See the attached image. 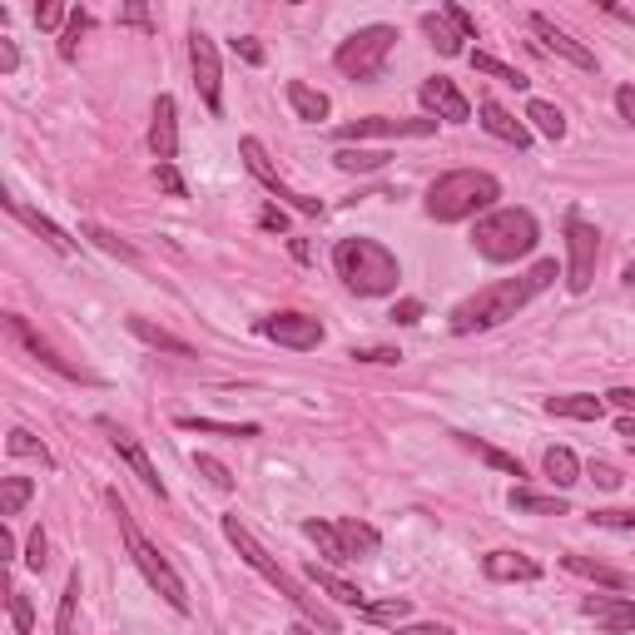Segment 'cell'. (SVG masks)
I'll return each mask as SVG.
<instances>
[{"instance_id": "1", "label": "cell", "mask_w": 635, "mask_h": 635, "mask_svg": "<svg viewBox=\"0 0 635 635\" xmlns=\"http://www.w3.org/2000/svg\"><path fill=\"white\" fill-rule=\"evenodd\" d=\"M561 279V269L552 259H542L536 269H526L522 279H502V283H486L482 293H472L467 303H457V313H452V333H486V327L506 323V318H516L526 309V303L536 299V293H546L552 283Z\"/></svg>"}, {"instance_id": "2", "label": "cell", "mask_w": 635, "mask_h": 635, "mask_svg": "<svg viewBox=\"0 0 635 635\" xmlns=\"http://www.w3.org/2000/svg\"><path fill=\"white\" fill-rule=\"evenodd\" d=\"M496 199H502L496 174H486V169H452V174H442L427 189V214L437 224H462V219L492 214Z\"/></svg>"}, {"instance_id": "3", "label": "cell", "mask_w": 635, "mask_h": 635, "mask_svg": "<svg viewBox=\"0 0 635 635\" xmlns=\"http://www.w3.org/2000/svg\"><path fill=\"white\" fill-rule=\"evenodd\" d=\"M333 269L357 299H383V293H393L397 279H402L397 259L377 239H337Z\"/></svg>"}, {"instance_id": "4", "label": "cell", "mask_w": 635, "mask_h": 635, "mask_svg": "<svg viewBox=\"0 0 635 635\" xmlns=\"http://www.w3.org/2000/svg\"><path fill=\"white\" fill-rule=\"evenodd\" d=\"M536 239H542V229H536V219L526 214V209H492V214H482L472 229V249L482 253L486 263L526 259V253L536 249Z\"/></svg>"}, {"instance_id": "5", "label": "cell", "mask_w": 635, "mask_h": 635, "mask_svg": "<svg viewBox=\"0 0 635 635\" xmlns=\"http://www.w3.org/2000/svg\"><path fill=\"white\" fill-rule=\"evenodd\" d=\"M224 536H229V542H234V552L243 556V561H249V566L253 571H259V576L263 581H269V586L273 591H279V596H289L293 601V606H299L303 611V616H309V626H323V631H337V621L333 616H327V611L323 606H318V601L313 596H303V591H299V581H293L289 576V571H283L279 566V561H273L269 552H263V546L259 542H253V532H249V526H243L239 522V516H224Z\"/></svg>"}, {"instance_id": "6", "label": "cell", "mask_w": 635, "mask_h": 635, "mask_svg": "<svg viewBox=\"0 0 635 635\" xmlns=\"http://www.w3.org/2000/svg\"><path fill=\"white\" fill-rule=\"evenodd\" d=\"M110 502H114V496H110ZM114 516H120V536H124V546H130V561L140 566V576L150 581V586H154L174 611H189V591H184V581H179V571L164 561V552H159V546L140 532V526H134V516L124 512L120 502H114Z\"/></svg>"}, {"instance_id": "7", "label": "cell", "mask_w": 635, "mask_h": 635, "mask_svg": "<svg viewBox=\"0 0 635 635\" xmlns=\"http://www.w3.org/2000/svg\"><path fill=\"white\" fill-rule=\"evenodd\" d=\"M393 46H397L393 26H363V30H353V36L337 46L333 65L343 70L347 80H377V75H383V65H387V56H393Z\"/></svg>"}, {"instance_id": "8", "label": "cell", "mask_w": 635, "mask_h": 635, "mask_svg": "<svg viewBox=\"0 0 635 635\" xmlns=\"http://www.w3.org/2000/svg\"><path fill=\"white\" fill-rule=\"evenodd\" d=\"M596 259H601V234L596 224H586L581 214L566 219V289L586 293L596 279Z\"/></svg>"}, {"instance_id": "9", "label": "cell", "mask_w": 635, "mask_h": 635, "mask_svg": "<svg viewBox=\"0 0 635 635\" xmlns=\"http://www.w3.org/2000/svg\"><path fill=\"white\" fill-rule=\"evenodd\" d=\"M189 65H194V90L204 100L209 114H224V65H219V50L204 30L189 36Z\"/></svg>"}, {"instance_id": "10", "label": "cell", "mask_w": 635, "mask_h": 635, "mask_svg": "<svg viewBox=\"0 0 635 635\" xmlns=\"http://www.w3.org/2000/svg\"><path fill=\"white\" fill-rule=\"evenodd\" d=\"M437 134V120H387V114H367V120H353L337 130L343 144H363V140H427Z\"/></svg>"}, {"instance_id": "11", "label": "cell", "mask_w": 635, "mask_h": 635, "mask_svg": "<svg viewBox=\"0 0 635 635\" xmlns=\"http://www.w3.org/2000/svg\"><path fill=\"white\" fill-rule=\"evenodd\" d=\"M239 154H243V164H249V174L259 179L263 189H269V194H279V199H289L293 209H299V214H323V204H318V199H309V194H299V189L289 184V179L279 174V169L269 164V154H263V144L259 140H243L239 144Z\"/></svg>"}, {"instance_id": "12", "label": "cell", "mask_w": 635, "mask_h": 635, "mask_svg": "<svg viewBox=\"0 0 635 635\" xmlns=\"http://www.w3.org/2000/svg\"><path fill=\"white\" fill-rule=\"evenodd\" d=\"M6 333H10V337H16V343H20V347H26V353H30V357H36V363H46V367H50V373L70 377V383H94V377H90V373H84V367H75V363H70V357H60V353H56V347H50V343H46V337H40V333H36V327H30V323H26V318H20V313H10V318H6Z\"/></svg>"}, {"instance_id": "13", "label": "cell", "mask_w": 635, "mask_h": 635, "mask_svg": "<svg viewBox=\"0 0 635 635\" xmlns=\"http://www.w3.org/2000/svg\"><path fill=\"white\" fill-rule=\"evenodd\" d=\"M263 337H273L279 347H293V353H309V347L323 343V323L309 313H273L259 323Z\"/></svg>"}, {"instance_id": "14", "label": "cell", "mask_w": 635, "mask_h": 635, "mask_svg": "<svg viewBox=\"0 0 635 635\" xmlns=\"http://www.w3.org/2000/svg\"><path fill=\"white\" fill-rule=\"evenodd\" d=\"M104 432H110V447L120 452V462H124V467H130V472L140 476V482H144V486H150V492L159 496V502H164V496H169V486L159 482V472H154L150 452L140 447V437H134V432H124V427H114V422H104Z\"/></svg>"}, {"instance_id": "15", "label": "cell", "mask_w": 635, "mask_h": 635, "mask_svg": "<svg viewBox=\"0 0 635 635\" xmlns=\"http://www.w3.org/2000/svg\"><path fill=\"white\" fill-rule=\"evenodd\" d=\"M581 616L596 621L606 635H626L635 631V596H586L581 601Z\"/></svg>"}, {"instance_id": "16", "label": "cell", "mask_w": 635, "mask_h": 635, "mask_svg": "<svg viewBox=\"0 0 635 635\" xmlns=\"http://www.w3.org/2000/svg\"><path fill=\"white\" fill-rule=\"evenodd\" d=\"M532 36L542 40V50H552V56L571 60V65H581V70H596V56H591V50L581 46V40H571L552 16H532Z\"/></svg>"}, {"instance_id": "17", "label": "cell", "mask_w": 635, "mask_h": 635, "mask_svg": "<svg viewBox=\"0 0 635 635\" xmlns=\"http://www.w3.org/2000/svg\"><path fill=\"white\" fill-rule=\"evenodd\" d=\"M422 104H427L432 114H437V120H452V124H462L472 114V104H467V94L457 90V84H452L447 75H432V80H422Z\"/></svg>"}, {"instance_id": "18", "label": "cell", "mask_w": 635, "mask_h": 635, "mask_svg": "<svg viewBox=\"0 0 635 635\" xmlns=\"http://www.w3.org/2000/svg\"><path fill=\"white\" fill-rule=\"evenodd\" d=\"M150 150H154L159 164H174V154H179V110H174V100H169V94H159V100H154Z\"/></svg>"}, {"instance_id": "19", "label": "cell", "mask_w": 635, "mask_h": 635, "mask_svg": "<svg viewBox=\"0 0 635 635\" xmlns=\"http://www.w3.org/2000/svg\"><path fill=\"white\" fill-rule=\"evenodd\" d=\"M482 130L496 134L502 144H512V150H526V144H532L526 120H516V114L506 110V104H496V100H482Z\"/></svg>"}, {"instance_id": "20", "label": "cell", "mask_w": 635, "mask_h": 635, "mask_svg": "<svg viewBox=\"0 0 635 635\" xmlns=\"http://www.w3.org/2000/svg\"><path fill=\"white\" fill-rule=\"evenodd\" d=\"M486 581H542V561L522 556V552H492L482 556Z\"/></svg>"}, {"instance_id": "21", "label": "cell", "mask_w": 635, "mask_h": 635, "mask_svg": "<svg viewBox=\"0 0 635 635\" xmlns=\"http://www.w3.org/2000/svg\"><path fill=\"white\" fill-rule=\"evenodd\" d=\"M303 576H309V581H313L318 591H327V596H333L337 606H353V611H367V606H373V601H367L363 591L353 586V581L333 576V571H327V566H309V571H303Z\"/></svg>"}, {"instance_id": "22", "label": "cell", "mask_w": 635, "mask_h": 635, "mask_svg": "<svg viewBox=\"0 0 635 635\" xmlns=\"http://www.w3.org/2000/svg\"><path fill=\"white\" fill-rule=\"evenodd\" d=\"M561 566H566L571 576H586V581L611 586V591H631L635 586V576H626V571H616V566H601V561H591V556H561Z\"/></svg>"}, {"instance_id": "23", "label": "cell", "mask_w": 635, "mask_h": 635, "mask_svg": "<svg viewBox=\"0 0 635 635\" xmlns=\"http://www.w3.org/2000/svg\"><path fill=\"white\" fill-rule=\"evenodd\" d=\"M6 209H10V214H16V219H26V224L36 229V234L46 239L56 253H75V249H80V243L70 239L65 229H60V224H50V219H46V214H36V209H26V204H20V199H6Z\"/></svg>"}, {"instance_id": "24", "label": "cell", "mask_w": 635, "mask_h": 635, "mask_svg": "<svg viewBox=\"0 0 635 635\" xmlns=\"http://www.w3.org/2000/svg\"><path fill=\"white\" fill-rule=\"evenodd\" d=\"M546 412H552V417H571V422H601L606 402L591 393H561V397H546Z\"/></svg>"}, {"instance_id": "25", "label": "cell", "mask_w": 635, "mask_h": 635, "mask_svg": "<svg viewBox=\"0 0 635 635\" xmlns=\"http://www.w3.org/2000/svg\"><path fill=\"white\" fill-rule=\"evenodd\" d=\"M289 104H293V114L299 120H309V124H318V120H327V94L323 90H313V84H303V80H289Z\"/></svg>"}, {"instance_id": "26", "label": "cell", "mask_w": 635, "mask_h": 635, "mask_svg": "<svg viewBox=\"0 0 635 635\" xmlns=\"http://www.w3.org/2000/svg\"><path fill=\"white\" fill-rule=\"evenodd\" d=\"M303 536H309V542H313L327 561H353V556H347L343 532H337V522H318V516H313V522H303Z\"/></svg>"}, {"instance_id": "27", "label": "cell", "mask_w": 635, "mask_h": 635, "mask_svg": "<svg viewBox=\"0 0 635 635\" xmlns=\"http://www.w3.org/2000/svg\"><path fill=\"white\" fill-rule=\"evenodd\" d=\"M130 333H134V337H140V343H150V347H159V353H174V357H194V347H189V343H184V337L164 333V327L144 323V318H130Z\"/></svg>"}, {"instance_id": "28", "label": "cell", "mask_w": 635, "mask_h": 635, "mask_svg": "<svg viewBox=\"0 0 635 635\" xmlns=\"http://www.w3.org/2000/svg\"><path fill=\"white\" fill-rule=\"evenodd\" d=\"M526 120H532L536 134H546V140H566V114H561L552 100H532L526 104Z\"/></svg>"}, {"instance_id": "29", "label": "cell", "mask_w": 635, "mask_h": 635, "mask_svg": "<svg viewBox=\"0 0 635 635\" xmlns=\"http://www.w3.org/2000/svg\"><path fill=\"white\" fill-rule=\"evenodd\" d=\"M422 30H427V40L442 50V56H462V40L467 36H462L447 16H422Z\"/></svg>"}, {"instance_id": "30", "label": "cell", "mask_w": 635, "mask_h": 635, "mask_svg": "<svg viewBox=\"0 0 635 635\" xmlns=\"http://www.w3.org/2000/svg\"><path fill=\"white\" fill-rule=\"evenodd\" d=\"M457 437H462V447H467V452H476V457L486 462V467H496V472H506V476H526V472H522V462H516L512 452L492 447V442H476V437H467V432H457Z\"/></svg>"}, {"instance_id": "31", "label": "cell", "mask_w": 635, "mask_h": 635, "mask_svg": "<svg viewBox=\"0 0 635 635\" xmlns=\"http://www.w3.org/2000/svg\"><path fill=\"white\" fill-rule=\"evenodd\" d=\"M546 476H552V486H571V482H581V462H576V452L571 447H546Z\"/></svg>"}, {"instance_id": "32", "label": "cell", "mask_w": 635, "mask_h": 635, "mask_svg": "<svg viewBox=\"0 0 635 635\" xmlns=\"http://www.w3.org/2000/svg\"><path fill=\"white\" fill-rule=\"evenodd\" d=\"M333 159H337V169H347V174H373V169L387 164V150H353V144H343Z\"/></svg>"}, {"instance_id": "33", "label": "cell", "mask_w": 635, "mask_h": 635, "mask_svg": "<svg viewBox=\"0 0 635 635\" xmlns=\"http://www.w3.org/2000/svg\"><path fill=\"white\" fill-rule=\"evenodd\" d=\"M337 532H343V542H347V556H367V552H377V532L367 522H353V516H343L337 522Z\"/></svg>"}, {"instance_id": "34", "label": "cell", "mask_w": 635, "mask_h": 635, "mask_svg": "<svg viewBox=\"0 0 635 635\" xmlns=\"http://www.w3.org/2000/svg\"><path fill=\"white\" fill-rule=\"evenodd\" d=\"M512 506H516V512L566 516V496H542V492H526V486H516V492H512Z\"/></svg>"}, {"instance_id": "35", "label": "cell", "mask_w": 635, "mask_h": 635, "mask_svg": "<svg viewBox=\"0 0 635 635\" xmlns=\"http://www.w3.org/2000/svg\"><path fill=\"white\" fill-rule=\"evenodd\" d=\"M472 70H476V75L502 80V84H516V90H526V84H532V80L522 75V70H516V65H502L496 56H476V50H472Z\"/></svg>"}, {"instance_id": "36", "label": "cell", "mask_w": 635, "mask_h": 635, "mask_svg": "<svg viewBox=\"0 0 635 635\" xmlns=\"http://www.w3.org/2000/svg\"><path fill=\"white\" fill-rule=\"evenodd\" d=\"M75 606H80V571H70L65 591H60V616H56V635H75Z\"/></svg>"}, {"instance_id": "37", "label": "cell", "mask_w": 635, "mask_h": 635, "mask_svg": "<svg viewBox=\"0 0 635 635\" xmlns=\"http://www.w3.org/2000/svg\"><path fill=\"white\" fill-rule=\"evenodd\" d=\"M6 447H10V457H36L40 467H56V457H50V447H46V442H36V437H30L26 427H16V432H10V442H6Z\"/></svg>"}, {"instance_id": "38", "label": "cell", "mask_w": 635, "mask_h": 635, "mask_svg": "<svg viewBox=\"0 0 635 635\" xmlns=\"http://www.w3.org/2000/svg\"><path fill=\"white\" fill-rule=\"evenodd\" d=\"M6 611H10V635H30V631H36V606H30L26 591H10Z\"/></svg>"}, {"instance_id": "39", "label": "cell", "mask_w": 635, "mask_h": 635, "mask_svg": "<svg viewBox=\"0 0 635 635\" xmlns=\"http://www.w3.org/2000/svg\"><path fill=\"white\" fill-rule=\"evenodd\" d=\"M30 492H36V486H30L26 476H6V492H0V516H20V506L30 502Z\"/></svg>"}, {"instance_id": "40", "label": "cell", "mask_w": 635, "mask_h": 635, "mask_svg": "<svg viewBox=\"0 0 635 635\" xmlns=\"http://www.w3.org/2000/svg\"><path fill=\"white\" fill-rule=\"evenodd\" d=\"M84 239H94L104 253H114V259H124V263H134V259H140V253H134V243H124L120 234H110V229H100V224H90V229H84Z\"/></svg>"}, {"instance_id": "41", "label": "cell", "mask_w": 635, "mask_h": 635, "mask_svg": "<svg viewBox=\"0 0 635 635\" xmlns=\"http://www.w3.org/2000/svg\"><path fill=\"white\" fill-rule=\"evenodd\" d=\"M184 432H219V437H259V427H224V422H209V417H179Z\"/></svg>"}, {"instance_id": "42", "label": "cell", "mask_w": 635, "mask_h": 635, "mask_svg": "<svg viewBox=\"0 0 635 635\" xmlns=\"http://www.w3.org/2000/svg\"><path fill=\"white\" fill-rule=\"evenodd\" d=\"M84 30H90V16H84V10H70V26H65V36H60V56L65 60H75Z\"/></svg>"}, {"instance_id": "43", "label": "cell", "mask_w": 635, "mask_h": 635, "mask_svg": "<svg viewBox=\"0 0 635 635\" xmlns=\"http://www.w3.org/2000/svg\"><path fill=\"white\" fill-rule=\"evenodd\" d=\"M194 467H199V476H209V482H214L219 492H229V486H234V476H229V467H224L219 457H204V452H199Z\"/></svg>"}, {"instance_id": "44", "label": "cell", "mask_w": 635, "mask_h": 635, "mask_svg": "<svg viewBox=\"0 0 635 635\" xmlns=\"http://www.w3.org/2000/svg\"><path fill=\"white\" fill-rule=\"evenodd\" d=\"M353 363H377V367H393V363H402V353L397 347H353Z\"/></svg>"}, {"instance_id": "45", "label": "cell", "mask_w": 635, "mask_h": 635, "mask_svg": "<svg viewBox=\"0 0 635 635\" xmlns=\"http://www.w3.org/2000/svg\"><path fill=\"white\" fill-rule=\"evenodd\" d=\"M407 611H412V606L397 596V601H373V606H367L363 616H373V621H402V616H407Z\"/></svg>"}, {"instance_id": "46", "label": "cell", "mask_w": 635, "mask_h": 635, "mask_svg": "<svg viewBox=\"0 0 635 635\" xmlns=\"http://www.w3.org/2000/svg\"><path fill=\"white\" fill-rule=\"evenodd\" d=\"M591 522L606 532H635V512H591Z\"/></svg>"}, {"instance_id": "47", "label": "cell", "mask_w": 635, "mask_h": 635, "mask_svg": "<svg viewBox=\"0 0 635 635\" xmlns=\"http://www.w3.org/2000/svg\"><path fill=\"white\" fill-rule=\"evenodd\" d=\"M26 566H30V571H46V532H40V526H36V532H30V546H26Z\"/></svg>"}, {"instance_id": "48", "label": "cell", "mask_w": 635, "mask_h": 635, "mask_svg": "<svg viewBox=\"0 0 635 635\" xmlns=\"http://www.w3.org/2000/svg\"><path fill=\"white\" fill-rule=\"evenodd\" d=\"M591 482H596L601 486V492H616V486H621V472L616 467H606V462H591Z\"/></svg>"}, {"instance_id": "49", "label": "cell", "mask_w": 635, "mask_h": 635, "mask_svg": "<svg viewBox=\"0 0 635 635\" xmlns=\"http://www.w3.org/2000/svg\"><path fill=\"white\" fill-rule=\"evenodd\" d=\"M16 65H20V50H16V40H10V36H0V75H16Z\"/></svg>"}, {"instance_id": "50", "label": "cell", "mask_w": 635, "mask_h": 635, "mask_svg": "<svg viewBox=\"0 0 635 635\" xmlns=\"http://www.w3.org/2000/svg\"><path fill=\"white\" fill-rule=\"evenodd\" d=\"M606 402H611V407H621L626 417H635V387H611Z\"/></svg>"}, {"instance_id": "51", "label": "cell", "mask_w": 635, "mask_h": 635, "mask_svg": "<svg viewBox=\"0 0 635 635\" xmlns=\"http://www.w3.org/2000/svg\"><path fill=\"white\" fill-rule=\"evenodd\" d=\"M616 110H621V120L635 124V84H621L616 90Z\"/></svg>"}, {"instance_id": "52", "label": "cell", "mask_w": 635, "mask_h": 635, "mask_svg": "<svg viewBox=\"0 0 635 635\" xmlns=\"http://www.w3.org/2000/svg\"><path fill=\"white\" fill-rule=\"evenodd\" d=\"M442 16H447V20H452V26H457V30H462V36H467V40L476 36V20H472V16H467V10H462V6H447V10H442Z\"/></svg>"}, {"instance_id": "53", "label": "cell", "mask_w": 635, "mask_h": 635, "mask_svg": "<svg viewBox=\"0 0 635 635\" xmlns=\"http://www.w3.org/2000/svg\"><path fill=\"white\" fill-rule=\"evenodd\" d=\"M154 179L169 189V194H179V199H184V179L174 174V164H159V169H154Z\"/></svg>"}, {"instance_id": "54", "label": "cell", "mask_w": 635, "mask_h": 635, "mask_svg": "<svg viewBox=\"0 0 635 635\" xmlns=\"http://www.w3.org/2000/svg\"><path fill=\"white\" fill-rule=\"evenodd\" d=\"M60 20H65V6H40V10H36V26H40V30H56Z\"/></svg>"}, {"instance_id": "55", "label": "cell", "mask_w": 635, "mask_h": 635, "mask_svg": "<svg viewBox=\"0 0 635 635\" xmlns=\"http://www.w3.org/2000/svg\"><path fill=\"white\" fill-rule=\"evenodd\" d=\"M417 318H422V303L417 299H402L397 309H393V323H417Z\"/></svg>"}, {"instance_id": "56", "label": "cell", "mask_w": 635, "mask_h": 635, "mask_svg": "<svg viewBox=\"0 0 635 635\" xmlns=\"http://www.w3.org/2000/svg\"><path fill=\"white\" fill-rule=\"evenodd\" d=\"M234 50H239L243 60H249V65H263V50L253 46V40H234Z\"/></svg>"}, {"instance_id": "57", "label": "cell", "mask_w": 635, "mask_h": 635, "mask_svg": "<svg viewBox=\"0 0 635 635\" xmlns=\"http://www.w3.org/2000/svg\"><path fill=\"white\" fill-rule=\"evenodd\" d=\"M263 229H279V234H283V229H289V219H283V209H263Z\"/></svg>"}, {"instance_id": "58", "label": "cell", "mask_w": 635, "mask_h": 635, "mask_svg": "<svg viewBox=\"0 0 635 635\" xmlns=\"http://www.w3.org/2000/svg\"><path fill=\"white\" fill-rule=\"evenodd\" d=\"M393 635H447V626H397Z\"/></svg>"}, {"instance_id": "59", "label": "cell", "mask_w": 635, "mask_h": 635, "mask_svg": "<svg viewBox=\"0 0 635 635\" xmlns=\"http://www.w3.org/2000/svg\"><path fill=\"white\" fill-rule=\"evenodd\" d=\"M124 20H130V26H150V10H144V6H130V10H124Z\"/></svg>"}, {"instance_id": "60", "label": "cell", "mask_w": 635, "mask_h": 635, "mask_svg": "<svg viewBox=\"0 0 635 635\" xmlns=\"http://www.w3.org/2000/svg\"><path fill=\"white\" fill-rule=\"evenodd\" d=\"M616 432H621V437H626L631 447H635V417H621V422H616Z\"/></svg>"}, {"instance_id": "61", "label": "cell", "mask_w": 635, "mask_h": 635, "mask_svg": "<svg viewBox=\"0 0 635 635\" xmlns=\"http://www.w3.org/2000/svg\"><path fill=\"white\" fill-rule=\"evenodd\" d=\"M289 635H318V626H309V621H299V626H293Z\"/></svg>"}, {"instance_id": "62", "label": "cell", "mask_w": 635, "mask_h": 635, "mask_svg": "<svg viewBox=\"0 0 635 635\" xmlns=\"http://www.w3.org/2000/svg\"><path fill=\"white\" fill-rule=\"evenodd\" d=\"M626 283H631V289H635V263H631V269H626Z\"/></svg>"}, {"instance_id": "63", "label": "cell", "mask_w": 635, "mask_h": 635, "mask_svg": "<svg viewBox=\"0 0 635 635\" xmlns=\"http://www.w3.org/2000/svg\"><path fill=\"white\" fill-rule=\"evenodd\" d=\"M631 452H635V447H631Z\"/></svg>"}]
</instances>
